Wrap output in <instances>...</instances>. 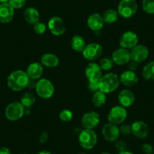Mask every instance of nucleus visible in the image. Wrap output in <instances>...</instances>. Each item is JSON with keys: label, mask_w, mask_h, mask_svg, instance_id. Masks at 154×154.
I'll list each match as a JSON object with an SVG mask.
<instances>
[{"label": "nucleus", "mask_w": 154, "mask_h": 154, "mask_svg": "<svg viewBox=\"0 0 154 154\" xmlns=\"http://www.w3.org/2000/svg\"><path fill=\"white\" fill-rule=\"evenodd\" d=\"M115 148L119 152L127 150V143L122 140H117L116 141Z\"/></svg>", "instance_id": "nucleus-34"}, {"label": "nucleus", "mask_w": 154, "mask_h": 154, "mask_svg": "<svg viewBox=\"0 0 154 154\" xmlns=\"http://www.w3.org/2000/svg\"><path fill=\"white\" fill-rule=\"evenodd\" d=\"M20 102L25 108H31L35 102V97L31 92H25L20 97Z\"/></svg>", "instance_id": "nucleus-27"}, {"label": "nucleus", "mask_w": 154, "mask_h": 154, "mask_svg": "<svg viewBox=\"0 0 154 154\" xmlns=\"http://www.w3.org/2000/svg\"><path fill=\"white\" fill-rule=\"evenodd\" d=\"M137 66H138V63H137V62L133 61V60H131L129 63H128V69H129V70L134 71V72L137 69Z\"/></svg>", "instance_id": "nucleus-39"}, {"label": "nucleus", "mask_w": 154, "mask_h": 154, "mask_svg": "<svg viewBox=\"0 0 154 154\" xmlns=\"http://www.w3.org/2000/svg\"><path fill=\"white\" fill-rule=\"evenodd\" d=\"M120 83L126 87H131L138 82V76L135 72L131 70L124 71L119 76Z\"/></svg>", "instance_id": "nucleus-21"}, {"label": "nucleus", "mask_w": 154, "mask_h": 154, "mask_svg": "<svg viewBox=\"0 0 154 154\" xmlns=\"http://www.w3.org/2000/svg\"><path fill=\"white\" fill-rule=\"evenodd\" d=\"M37 95L42 99L51 98L54 93V86L52 82L47 79H39L35 83Z\"/></svg>", "instance_id": "nucleus-5"}, {"label": "nucleus", "mask_w": 154, "mask_h": 154, "mask_svg": "<svg viewBox=\"0 0 154 154\" xmlns=\"http://www.w3.org/2000/svg\"><path fill=\"white\" fill-rule=\"evenodd\" d=\"M131 133L138 139H144L148 137L149 129L146 122L140 120L134 121L131 125Z\"/></svg>", "instance_id": "nucleus-14"}, {"label": "nucleus", "mask_w": 154, "mask_h": 154, "mask_svg": "<svg viewBox=\"0 0 154 154\" xmlns=\"http://www.w3.org/2000/svg\"><path fill=\"white\" fill-rule=\"evenodd\" d=\"M142 75L146 80H154V61L149 62L143 68Z\"/></svg>", "instance_id": "nucleus-28"}, {"label": "nucleus", "mask_w": 154, "mask_h": 154, "mask_svg": "<svg viewBox=\"0 0 154 154\" xmlns=\"http://www.w3.org/2000/svg\"><path fill=\"white\" fill-rule=\"evenodd\" d=\"M32 26H33V30L38 35H42L46 32L47 25L42 21L37 22Z\"/></svg>", "instance_id": "nucleus-32"}, {"label": "nucleus", "mask_w": 154, "mask_h": 154, "mask_svg": "<svg viewBox=\"0 0 154 154\" xmlns=\"http://www.w3.org/2000/svg\"><path fill=\"white\" fill-rule=\"evenodd\" d=\"M48 28L51 34L55 36H60L66 32L64 21L58 16H54L49 19L48 22Z\"/></svg>", "instance_id": "nucleus-9"}, {"label": "nucleus", "mask_w": 154, "mask_h": 154, "mask_svg": "<svg viewBox=\"0 0 154 154\" xmlns=\"http://www.w3.org/2000/svg\"><path fill=\"white\" fill-rule=\"evenodd\" d=\"M59 117L60 119L63 122H70L73 117V114L71 110L68 109H64L60 112L59 114Z\"/></svg>", "instance_id": "nucleus-31"}, {"label": "nucleus", "mask_w": 154, "mask_h": 154, "mask_svg": "<svg viewBox=\"0 0 154 154\" xmlns=\"http://www.w3.org/2000/svg\"><path fill=\"white\" fill-rule=\"evenodd\" d=\"M131 60L137 63H141L144 61L149 56V50L147 47L143 45H138L130 50Z\"/></svg>", "instance_id": "nucleus-15"}, {"label": "nucleus", "mask_w": 154, "mask_h": 154, "mask_svg": "<svg viewBox=\"0 0 154 154\" xmlns=\"http://www.w3.org/2000/svg\"><path fill=\"white\" fill-rule=\"evenodd\" d=\"M100 115L95 111L85 112L81 119L82 126L85 129H94L100 123Z\"/></svg>", "instance_id": "nucleus-11"}, {"label": "nucleus", "mask_w": 154, "mask_h": 154, "mask_svg": "<svg viewBox=\"0 0 154 154\" xmlns=\"http://www.w3.org/2000/svg\"><path fill=\"white\" fill-rule=\"evenodd\" d=\"M23 18L26 23L33 26L35 23L39 21L40 14L36 8L33 7H29L23 12Z\"/></svg>", "instance_id": "nucleus-22"}, {"label": "nucleus", "mask_w": 154, "mask_h": 154, "mask_svg": "<svg viewBox=\"0 0 154 154\" xmlns=\"http://www.w3.org/2000/svg\"><path fill=\"white\" fill-rule=\"evenodd\" d=\"M79 143L83 149L90 150L97 145V134L93 129H84L79 134Z\"/></svg>", "instance_id": "nucleus-3"}, {"label": "nucleus", "mask_w": 154, "mask_h": 154, "mask_svg": "<svg viewBox=\"0 0 154 154\" xmlns=\"http://www.w3.org/2000/svg\"><path fill=\"white\" fill-rule=\"evenodd\" d=\"M104 25L103 17L98 13H94L88 16L87 19V26L91 30L97 32L100 31Z\"/></svg>", "instance_id": "nucleus-19"}, {"label": "nucleus", "mask_w": 154, "mask_h": 154, "mask_svg": "<svg viewBox=\"0 0 154 154\" xmlns=\"http://www.w3.org/2000/svg\"><path fill=\"white\" fill-rule=\"evenodd\" d=\"M93 105L97 108H100L103 106L106 102V94L100 91H97L94 93L91 99Z\"/></svg>", "instance_id": "nucleus-26"}, {"label": "nucleus", "mask_w": 154, "mask_h": 154, "mask_svg": "<svg viewBox=\"0 0 154 154\" xmlns=\"http://www.w3.org/2000/svg\"><path fill=\"white\" fill-rule=\"evenodd\" d=\"M21 154H28V153H21Z\"/></svg>", "instance_id": "nucleus-46"}, {"label": "nucleus", "mask_w": 154, "mask_h": 154, "mask_svg": "<svg viewBox=\"0 0 154 154\" xmlns=\"http://www.w3.org/2000/svg\"><path fill=\"white\" fill-rule=\"evenodd\" d=\"M0 154H11V151L8 147L2 146L0 147Z\"/></svg>", "instance_id": "nucleus-40"}, {"label": "nucleus", "mask_w": 154, "mask_h": 154, "mask_svg": "<svg viewBox=\"0 0 154 154\" xmlns=\"http://www.w3.org/2000/svg\"><path fill=\"white\" fill-rule=\"evenodd\" d=\"M88 88L91 92H96L99 91L98 82H88Z\"/></svg>", "instance_id": "nucleus-37"}, {"label": "nucleus", "mask_w": 154, "mask_h": 154, "mask_svg": "<svg viewBox=\"0 0 154 154\" xmlns=\"http://www.w3.org/2000/svg\"><path fill=\"white\" fill-rule=\"evenodd\" d=\"M114 62L111 57H105L100 60L99 66L101 68L102 70L108 71L110 70L114 66Z\"/></svg>", "instance_id": "nucleus-29"}, {"label": "nucleus", "mask_w": 154, "mask_h": 154, "mask_svg": "<svg viewBox=\"0 0 154 154\" xmlns=\"http://www.w3.org/2000/svg\"><path fill=\"white\" fill-rule=\"evenodd\" d=\"M118 100L120 105L127 108L132 106L135 100V96L133 91L129 89H123L119 92L118 95Z\"/></svg>", "instance_id": "nucleus-20"}, {"label": "nucleus", "mask_w": 154, "mask_h": 154, "mask_svg": "<svg viewBox=\"0 0 154 154\" xmlns=\"http://www.w3.org/2000/svg\"><path fill=\"white\" fill-rule=\"evenodd\" d=\"M138 36L135 32L132 31H126L120 36L119 45L121 48L131 50L138 44Z\"/></svg>", "instance_id": "nucleus-10"}, {"label": "nucleus", "mask_w": 154, "mask_h": 154, "mask_svg": "<svg viewBox=\"0 0 154 154\" xmlns=\"http://www.w3.org/2000/svg\"><path fill=\"white\" fill-rule=\"evenodd\" d=\"M119 13H118L117 10L115 9H107L104 11L102 17H103V21L104 23H107V24H112V23H116L118 20L119 18Z\"/></svg>", "instance_id": "nucleus-25"}, {"label": "nucleus", "mask_w": 154, "mask_h": 154, "mask_svg": "<svg viewBox=\"0 0 154 154\" xmlns=\"http://www.w3.org/2000/svg\"><path fill=\"white\" fill-rule=\"evenodd\" d=\"M70 43L72 49L77 52H82L86 45L85 38L79 35H75L72 36Z\"/></svg>", "instance_id": "nucleus-24"}, {"label": "nucleus", "mask_w": 154, "mask_h": 154, "mask_svg": "<svg viewBox=\"0 0 154 154\" xmlns=\"http://www.w3.org/2000/svg\"><path fill=\"white\" fill-rule=\"evenodd\" d=\"M48 140V134L46 131H42L38 136V142L42 144L46 143Z\"/></svg>", "instance_id": "nucleus-38"}, {"label": "nucleus", "mask_w": 154, "mask_h": 154, "mask_svg": "<svg viewBox=\"0 0 154 154\" xmlns=\"http://www.w3.org/2000/svg\"><path fill=\"white\" fill-rule=\"evenodd\" d=\"M37 154H52V153L48 150H42V151H39Z\"/></svg>", "instance_id": "nucleus-41"}, {"label": "nucleus", "mask_w": 154, "mask_h": 154, "mask_svg": "<svg viewBox=\"0 0 154 154\" xmlns=\"http://www.w3.org/2000/svg\"><path fill=\"white\" fill-rule=\"evenodd\" d=\"M9 0H0V3H6V2H8Z\"/></svg>", "instance_id": "nucleus-43"}, {"label": "nucleus", "mask_w": 154, "mask_h": 154, "mask_svg": "<svg viewBox=\"0 0 154 154\" xmlns=\"http://www.w3.org/2000/svg\"><path fill=\"white\" fill-rule=\"evenodd\" d=\"M128 116V112L126 108L123 107L121 105L114 106L109 109L108 112L107 119L109 122L113 123L115 125L122 124Z\"/></svg>", "instance_id": "nucleus-7"}, {"label": "nucleus", "mask_w": 154, "mask_h": 154, "mask_svg": "<svg viewBox=\"0 0 154 154\" xmlns=\"http://www.w3.org/2000/svg\"><path fill=\"white\" fill-rule=\"evenodd\" d=\"M100 154H111V153L109 152H101Z\"/></svg>", "instance_id": "nucleus-44"}, {"label": "nucleus", "mask_w": 154, "mask_h": 154, "mask_svg": "<svg viewBox=\"0 0 154 154\" xmlns=\"http://www.w3.org/2000/svg\"><path fill=\"white\" fill-rule=\"evenodd\" d=\"M30 79L26 71L17 69L9 74L7 79V85L13 91H20L29 85Z\"/></svg>", "instance_id": "nucleus-1"}, {"label": "nucleus", "mask_w": 154, "mask_h": 154, "mask_svg": "<svg viewBox=\"0 0 154 154\" xmlns=\"http://www.w3.org/2000/svg\"><path fill=\"white\" fill-rule=\"evenodd\" d=\"M141 150L145 154H152L153 152V147L149 143H144L141 146Z\"/></svg>", "instance_id": "nucleus-36"}, {"label": "nucleus", "mask_w": 154, "mask_h": 154, "mask_svg": "<svg viewBox=\"0 0 154 154\" xmlns=\"http://www.w3.org/2000/svg\"><path fill=\"white\" fill-rule=\"evenodd\" d=\"M102 134L106 140L109 142H115L119 140L120 131L117 125L111 122L105 124L102 128Z\"/></svg>", "instance_id": "nucleus-12"}, {"label": "nucleus", "mask_w": 154, "mask_h": 154, "mask_svg": "<svg viewBox=\"0 0 154 154\" xmlns=\"http://www.w3.org/2000/svg\"><path fill=\"white\" fill-rule=\"evenodd\" d=\"M142 8L146 14H154V0H143Z\"/></svg>", "instance_id": "nucleus-30"}, {"label": "nucleus", "mask_w": 154, "mask_h": 154, "mask_svg": "<svg viewBox=\"0 0 154 154\" xmlns=\"http://www.w3.org/2000/svg\"><path fill=\"white\" fill-rule=\"evenodd\" d=\"M120 134H124V135H128L131 133V127L129 124H121V126L119 128Z\"/></svg>", "instance_id": "nucleus-35"}, {"label": "nucleus", "mask_w": 154, "mask_h": 154, "mask_svg": "<svg viewBox=\"0 0 154 154\" xmlns=\"http://www.w3.org/2000/svg\"><path fill=\"white\" fill-rule=\"evenodd\" d=\"M118 154H134V152H130V151L125 150V151H122V152H119Z\"/></svg>", "instance_id": "nucleus-42"}, {"label": "nucleus", "mask_w": 154, "mask_h": 154, "mask_svg": "<svg viewBox=\"0 0 154 154\" xmlns=\"http://www.w3.org/2000/svg\"><path fill=\"white\" fill-rule=\"evenodd\" d=\"M14 16V9L8 4L0 3V22L8 23L12 21Z\"/></svg>", "instance_id": "nucleus-18"}, {"label": "nucleus", "mask_w": 154, "mask_h": 154, "mask_svg": "<svg viewBox=\"0 0 154 154\" xmlns=\"http://www.w3.org/2000/svg\"><path fill=\"white\" fill-rule=\"evenodd\" d=\"M111 57H112L114 63L119 65V66L128 63L131 60L130 51L123 48H119L116 49L112 52Z\"/></svg>", "instance_id": "nucleus-16"}, {"label": "nucleus", "mask_w": 154, "mask_h": 154, "mask_svg": "<svg viewBox=\"0 0 154 154\" xmlns=\"http://www.w3.org/2000/svg\"><path fill=\"white\" fill-rule=\"evenodd\" d=\"M85 75L88 82H98L101 78L102 69L98 63H89L85 69Z\"/></svg>", "instance_id": "nucleus-13"}, {"label": "nucleus", "mask_w": 154, "mask_h": 154, "mask_svg": "<svg viewBox=\"0 0 154 154\" xmlns=\"http://www.w3.org/2000/svg\"><path fill=\"white\" fill-rule=\"evenodd\" d=\"M44 72V67L41 63L33 62L28 65L26 72L32 80H37L41 79Z\"/></svg>", "instance_id": "nucleus-17"}, {"label": "nucleus", "mask_w": 154, "mask_h": 154, "mask_svg": "<svg viewBox=\"0 0 154 154\" xmlns=\"http://www.w3.org/2000/svg\"><path fill=\"white\" fill-rule=\"evenodd\" d=\"M137 11V4L135 0H121L118 5L117 11L123 18H131L135 15Z\"/></svg>", "instance_id": "nucleus-6"}, {"label": "nucleus", "mask_w": 154, "mask_h": 154, "mask_svg": "<svg viewBox=\"0 0 154 154\" xmlns=\"http://www.w3.org/2000/svg\"><path fill=\"white\" fill-rule=\"evenodd\" d=\"M103 53V47L98 43H89L85 45V48L82 51V56L85 60L93 62L97 60Z\"/></svg>", "instance_id": "nucleus-8"}, {"label": "nucleus", "mask_w": 154, "mask_h": 154, "mask_svg": "<svg viewBox=\"0 0 154 154\" xmlns=\"http://www.w3.org/2000/svg\"><path fill=\"white\" fill-rule=\"evenodd\" d=\"M79 154H88V153H86V152H79Z\"/></svg>", "instance_id": "nucleus-45"}, {"label": "nucleus", "mask_w": 154, "mask_h": 154, "mask_svg": "<svg viewBox=\"0 0 154 154\" xmlns=\"http://www.w3.org/2000/svg\"><path fill=\"white\" fill-rule=\"evenodd\" d=\"M40 60L42 66L48 68L57 67L60 63L59 57L52 53H45L41 57Z\"/></svg>", "instance_id": "nucleus-23"}, {"label": "nucleus", "mask_w": 154, "mask_h": 154, "mask_svg": "<svg viewBox=\"0 0 154 154\" xmlns=\"http://www.w3.org/2000/svg\"><path fill=\"white\" fill-rule=\"evenodd\" d=\"M8 4L14 9H20L26 5V0H9Z\"/></svg>", "instance_id": "nucleus-33"}, {"label": "nucleus", "mask_w": 154, "mask_h": 154, "mask_svg": "<svg viewBox=\"0 0 154 154\" xmlns=\"http://www.w3.org/2000/svg\"><path fill=\"white\" fill-rule=\"evenodd\" d=\"M120 84L119 76L113 72H108L102 75L98 81L99 91L104 94H109L117 89Z\"/></svg>", "instance_id": "nucleus-2"}, {"label": "nucleus", "mask_w": 154, "mask_h": 154, "mask_svg": "<svg viewBox=\"0 0 154 154\" xmlns=\"http://www.w3.org/2000/svg\"><path fill=\"white\" fill-rule=\"evenodd\" d=\"M24 106L20 101H14L10 103L5 109V116L8 120L16 122L24 116Z\"/></svg>", "instance_id": "nucleus-4"}]
</instances>
